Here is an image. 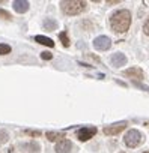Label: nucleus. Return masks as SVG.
I'll return each mask as SVG.
<instances>
[{
    "label": "nucleus",
    "instance_id": "16",
    "mask_svg": "<svg viewBox=\"0 0 149 153\" xmlns=\"http://www.w3.org/2000/svg\"><path fill=\"white\" fill-rule=\"evenodd\" d=\"M8 140H9V134H8L5 129H0V146L6 144Z\"/></svg>",
    "mask_w": 149,
    "mask_h": 153
},
{
    "label": "nucleus",
    "instance_id": "7",
    "mask_svg": "<svg viewBox=\"0 0 149 153\" xmlns=\"http://www.w3.org/2000/svg\"><path fill=\"white\" fill-rule=\"evenodd\" d=\"M125 128H127V122H121V123H116V125L106 126V128H104V134L109 135V137H112V135H118V134H121Z\"/></svg>",
    "mask_w": 149,
    "mask_h": 153
},
{
    "label": "nucleus",
    "instance_id": "1",
    "mask_svg": "<svg viewBox=\"0 0 149 153\" xmlns=\"http://www.w3.org/2000/svg\"><path fill=\"white\" fill-rule=\"evenodd\" d=\"M109 23H110V27L115 33H125L131 26V14L128 9L115 11L110 15Z\"/></svg>",
    "mask_w": 149,
    "mask_h": 153
},
{
    "label": "nucleus",
    "instance_id": "2",
    "mask_svg": "<svg viewBox=\"0 0 149 153\" xmlns=\"http://www.w3.org/2000/svg\"><path fill=\"white\" fill-rule=\"evenodd\" d=\"M88 3L82 0H68V2L60 3V9L65 15H79L83 11H86Z\"/></svg>",
    "mask_w": 149,
    "mask_h": 153
},
{
    "label": "nucleus",
    "instance_id": "6",
    "mask_svg": "<svg viewBox=\"0 0 149 153\" xmlns=\"http://www.w3.org/2000/svg\"><path fill=\"white\" fill-rule=\"evenodd\" d=\"M94 47L97 50H100V51H106V50H109L112 47V41H110L109 36H98L94 41Z\"/></svg>",
    "mask_w": 149,
    "mask_h": 153
},
{
    "label": "nucleus",
    "instance_id": "18",
    "mask_svg": "<svg viewBox=\"0 0 149 153\" xmlns=\"http://www.w3.org/2000/svg\"><path fill=\"white\" fill-rule=\"evenodd\" d=\"M0 18H3V20H6V21H11V20H12V15H11L8 11H5V9H0Z\"/></svg>",
    "mask_w": 149,
    "mask_h": 153
},
{
    "label": "nucleus",
    "instance_id": "17",
    "mask_svg": "<svg viewBox=\"0 0 149 153\" xmlns=\"http://www.w3.org/2000/svg\"><path fill=\"white\" fill-rule=\"evenodd\" d=\"M11 53V47L8 44H0V56H6Z\"/></svg>",
    "mask_w": 149,
    "mask_h": 153
},
{
    "label": "nucleus",
    "instance_id": "14",
    "mask_svg": "<svg viewBox=\"0 0 149 153\" xmlns=\"http://www.w3.org/2000/svg\"><path fill=\"white\" fill-rule=\"evenodd\" d=\"M44 27L47 29V30H56L57 29V23L54 21V20H50V18H47L45 21H44Z\"/></svg>",
    "mask_w": 149,
    "mask_h": 153
},
{
    "label": "nucleus",
    "instance_id": "11",
    "mask_svg": "<svg viewBox=\"0 0 149 153\" xmlns=\"http://www.w3.org/2000/svg\"><path fill=\"white\" fill-rule=\"evenodd\" d=\"M45 137H47V140H48V141H60V140H63V138H65V134H63V132L50 131V132H47V134H45Z\"/></svg>",
    "mask_w": 149,
    "mask_h": 153
},
{
    "label": "nucleus",
    "instance_id": "15",
    "mask_svg": "<svg viewBox=\"0 0 149 153\" xmlns=\"http://www.w3.org/2000/svg\"><path fill=\"white\" fill-rule=\"evenodd\" d=\"M59 39H60V42H62V45H63V47H69L71 41H69V36H68V33H66V32L59 33Z\"/></svg>",
    "mask_w": 149,
    "mask_h": 153
},
{
    "label": "nucleus",
    "instance_id": "21",
    "mask_svg": "<svg viewBox=\"0 0 149 153\" xmlns=\"http://www.w3.org/2000/svg\"><path fill=\"white\" fill-rule=\"evenodd\" d=\"M143 33L149 36V17L146 18V21L143 23Z\"/></svg>",
    "mask_w": 149,
    "mask_h": 153
},
{
    "label": "nucleus",
    "instance_id": "10",
    "mask_svg": "<svg viewBox=\"0 0 149 153\" xmlns=\"http://www.w3.org/2000/svg\"><path fill=\"white\" fill-rule=\"evenodd\" d=\"M12 5H14L15 12H18V14H24V12H27V11H29V6H30L29 2H26V0H15Z\"/></svg>",
    "mask_w": 149,
    "mask_h": 153
},
{
    "label": "nucleus",
    "instance_id": "22",
    "mask_svg": "<svg viewBox=\"0 0 149 153\" xmlns=\"http://www.w3.org/2000/svg\"><path fill=\"white\" fill-rule=\"evenodd\" d=\"M88 57H89V59H92V60H95L97 63H101V60H100L97 56H94V54H88Z\"/></svg>",
    "mask_w": 149,
    "mask_h": 153
},
{
    "label": "nucleus",
    "instance_id": "12",
    "mask_svg": "<svg viewBox=\"0 0 149 153\" xmlns=\"http://www.w3.org/2000/svg\"><path fill=\"white\" fill-rule=\"evenodd\" d=\"M24 149L29 152V153H38L41 150V146L36 143V141H30L27 144H24Z\"/></svg>",
    "mask_w": 149,
    "mask_h": 153
},
{
    "label": "nucleus",
    "instance_id": "20",
    "mask_svg": "<svg viewBox=\"0 0 149 153\" xmlns=\"http://www.w3.org/2000/svg\"><path fill=\"white\" fill-rule=\"evenodd\" d=\"M24 134H26V135H30V137H39V135H41V132H39V131H32V129L24 131Z\"/></svg>",
    "mask_w": 149,
    "mask_h": 153
},
{
    "label": "nucleus",
    "instance_id": "13",
    "mask_svg": "<svg viewBox=\"0 0 149 153\" xmlns=\"http://www.w3.org/2000/svg\"><path fill=\"white\" fill-rule=\"evenodd\" d=\"M35 41L39 42L41 45H47V47H54V42L50 39V38H45V36H35Z\"/></svg>",
    "mask_w": 149,
    "mask_h": 153
},
{
    "label": "nucleus",
    "instance_id": "8",
    "mask_svg": "<svg viewBox=\"0 0 149 153\" xmlns=\"http://www.w3.org/2000/svg\"><path fill=\"white\" fill-rule=\"evenodd\" d=\"M54 150H56V153H71L72 152V143L69 140L63 138V140L57 141Z\"/></svg>",
    "mask_w": 149,
    "mask_h": 153
},
{
    "label": "nucleus",
    "instance_id": "3",
    "mask_svg": "<svg viewBox=\"0 0 149 153\" xmlns=\"http://www.w3.org/2000/svg\"><path fill=\"white\" fill-rule=\"evenodd\" d=\"M142 141H143V135H142V132H139L137 129H130V131L125 134V137H124V144H125L127 147H131V149L140 146Z\"/></svg>",
    "mask_w": 149,
    "mask_h": 153
},
{
    "label": "nucleus",
    "instance_id": "9",
    "mask_svg": "<svg viewBox=\"0 0 149 153\" xmlns=\"http://www.w3.org/2000/svg\"><path fill=\"white\" fill-rule=\"evenodd\" d=\"M110 63L115 66V68H121L127 63V56L122 54V53H115L112 57H110Z\"/></svg>",
    "mask_w": 149,
    "mask_h": 153
},
{
    "label": "nucleus",
    "instance_id": "4",
    "mask_svg": "<svg viewBox=\"0 0 149 153\" xmlns=\"http://www.w3.org/2000/svg\"><path fill=\"white\" fill-rule=\"evenodd\" d=\"M95 134H97V128H94V126H89V128L85 126V128H82V129H79V131L76 132V137H77L80 141H88V140L94 138Z\"/></svg>",
    "mask_w": 149,
    "mask_h": 153
},
{
    "label": "nucleus",
    "instance_id": "19",
    "mask_svg": "<svg viewBox=\"0 0 149 153\" xmlns=\"http://www.w3.org/2000/svg\"><path fill=\"white\" fill-rule=\"evenodd\" d=\"M41 59H44V60H51V59H53V54H51L50 51H44V53H41Z\"/></svg>",
    "mask_w": 149,
    "mask_h": 153
},
{
    "label": "nucleus",
    "instance_id": "25",
    "mask_svg": "<svg viewBox=\"0 0 149 153\" xmlns=\"http://www.w3.org/2000/svg\"><path fill=\"white\" fill-rule=\"evenodd\" d=\"M143 153H149V152H143Z\"/></svg>",
    "mask_w": 149,
    "mask_h": 153
},
{
    "label": "nucleus",
    "instance_id": "5",
    "mask_svg": "<svg viewBox=\"0 0 149 153\" xmlns=\"http://www.w3.org/2000/svg\"><path fill=\"white\" fill-rule=\"evenodd\" d=\"M122 75H124V76H128V78H133V80H139V81H142V80L145 78L143 71H142L140 68H137V66L130 68V69H125V71L122 72Z\"/></svg>",
    "mask_w": 149,
    "mask_h": 153
},
{
    "label": "nucleus",
    "instance_id": "23",
    "mask_svg": "<svg viewBox=\"0 0 149 153\" xmlns=\"http://www.w3.org/2000/svg\"><path fill=\"white\" fill-rule=\"evenodd\" d=\"M107 3H109V5H116V3H119V2H118V0H113V2H112V0H109Z\"/></svg>",
    "mask_w": 149,
    "mask_h": 153
},
{
    "label": "nucleus",
    "instance_id": "26",
    "mask_svg": "<svg viewBox=\"0 0 149 153\" xmlns=\"http://www.w3.org/2000/svg\"><path fill=\"white\" fill-rule=\"evenodd\" d=\"M146 125H148V126H149V123H146Z\"/></svg>",
    "mask_w": 149,
    "mask_h": 153
},
{
    "label": "nucleus",
    "instance_id": "24",
    "mask_svg": "<svg viewBox=\"0 0 149 153\" xmlns=\"http://www.w3.org/2000/svg\"><path fill=\"white\" fill-rule=\"evenodd\" d=\"M119 153H125V152H119Z\"/></svg>",
    "mask_w": 149,
    "mask_h": 153
}]
</instances>
